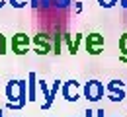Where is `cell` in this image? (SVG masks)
<instances>
[{
	"label": "cell",
	"mask_w": 127,
	"mask_h": 117,
	"mask_svg": "<svg viewBox=\"0 0 127 117\" xmlns=\"http://www.w3.org/2000/svg\"><path fill=\"white\" fill-rule=\"evenodd\" d=\"M98 117H104V111H102V109H100V111H98Z\"/></svg>",
	"instance_id": "9a60e30c"
},
{
	"label": "cell",
	"mask_w": 127,
	"mask_h": 117,
	"mask_svg": "<svg viewBox=\"0 0 127 117\" xmlns=\"http://www.w3.org/2000/svg\"><path fill=\"white\" fill-rule=\"evenodd\" d=\"M119 2H121V6H123V8H127V0H119Z\"/></svg>",
	"instance_id": "5bb4252c"
},
{
	"label": "cell",
	"mask_w": 127,
	"mask_h": 117,
	"mask_svg": "<svg viewBox=\"0 0 127 117\" xmlns=\"http://www.w3.org/2000/svg\"><path fill=\"white\" fill-rule=\"evenodd\" d=\"M86 117H92V111H86Z\"/></svg>",
	"instance_id": "2e32d148"
},
{
	"label": "cell",
	"mask_w": 127,
	"mask_h": 117,
	"mask_svg": "<svg viewBox=\"0 0 127 117\" xmlns=\"http://www.w3.org/2000/svg\"><path fill=\"white\" fill-rule=\"evenodd\" d=\"M61 37H63V33H55V39H53V53L55 55H61Z\"/></svg>",
	"instance_id": "9c48e42d"
},
{
	"label": "cell",
	"mask_w": 127,
	"mask_h": 117,
	"mask_svg": "<svg viewBox=\"0 0 127 117\" xmlns=\"http://www.w3.org/2000/svg\"><path fill=\"white\" fill-rule=\"evenodd\" d=\"M98 4H100V6H104V8H111V6H115V4H117V0H98Z\"/></svg>",
	"instance_id": "8fae6325"
},
{
	"label": "cell",
	"mask_w": 127,
	"mask_h": 117,
	"mask_svg": "<svg viewBox=\"0 0 127 117\" xmlns=\"http://www.w3.org/2000/svg\"><path fill=\"white\" fill-rule=\"evenodd\" d=\"M84 92H86V96H88L90 100H94V101H96V100H100V98H102V92H104V90H102V86L96 82V80H92V82L86 84Z\"/></svg>",
	"instance_id": "5b68a950"
},
{
	"label": "cell",
	"mask_w": 127,
	"mask_h": 117,
	"mask_svg": "<svg viewBox=\"0 0 127 117\" xmlns=\"http://www.w3.org/2000/svg\"><path fill=\"white\" fill-rule=\"evenodd\" d=\"M10 47L16 55H26L28 53V47H30V37L26 33H16L12 39H10Z\"/></svg>",
	"instance_id": "7a4b0ae2"
},
{
	"label": "cell",
	"mask_w": 127,
	"mask_h": 117,
	"mask_svg": "<svg viewBox=\"0 0 127 117\" xmlns=\"http://www.w3.org/2000/svg\"><path fill=\"white\" fill-rule=\"evenodd\" d=\"M6 96L10 100V107L20 109L26 103V82L24 80H12L6 86Z\"/></svg>",
	"instance_id": "6da1fadb"
},
{
	"label": "cell",
	"mask_w": 127,
	"mask_h": 117,
	"mask_svg": "<svg viewBox=\"0 0 127 117\" xmlns=\"http://www.w3.org/2000/svg\"><path fill=\"white\" fill-rule=\"evenodd\" d=\"M119 49H121V55H123L121 59H123V61H127V33L119 39Z\"/></svg>",
	"instance_id": "30bf717a"
},
{
	"label": "cell",
	"mask_w": 127,
	"mask_h": 117,
	"mask_svg": "<svg viewBox=\"0 0 127 117\" xmlns=\"http://www.w3.org/2000/svg\"><path fill=\"white\" fill-rule=\"evenodd\" d=\"M0 117H4V113H2V111H0Z\"/></svg>",
	"instance_id": "ac0fdd59"
},
{
	"label": "cell",
	"mask_w": 127,
	"mask_h": 117,
	"mask_svg": "<svg viewBox=\"0 0 127 117\" xmlns=\"http://www.w3.org/2000/svg\"><path fill=\"white\" fill-rule=\"evenodd\" d=\"M63 94L68 101H74L78 100V94H76V82L74 80H68V82L63 86Z\"/></svg>",
	"instance_id": "8992f818"
},
{
	"label": "cell",
	"mask_w": 127,
	"mask_h": 117,
	"mask_svg": "<svg viewBox=\"0 0 127 117\" xmlns=\"http://www.w3.org/2000/svg\"><path fill=\"white\" fill-rule=\"evenodd\" d=\"M35 82H37L35 80V74L30 72V84H28V90H30L28 92V100L30 101H35Z\"/></svg>",
	"instance_id": "ba28073f"
},
{
	"label": "cell",
	"mask_w": 127,
	"mask_h": 117,
	"mask_svg": "<svg viewBox=\"0 0 127 117\" xmlns=\"http://www.w3.org/2000/svg\"><path fill=\"white\" fill-rule=\"evenodd\" d=\"M0 55H6V37L0 35Z\"/></svg>",
	"instance_id": "7c38bea8"
},
{
	"label": "cell",
	"mask_w": 127,
	"mask_h": 117,
	"mask_svg": "<svg viewBox=\"0 0 127 117\" xmlns=\"http://www.w3.org/2000/svg\"><path fill=\"white\" fill-rule=\"evenodd\" d=\"M102 47H104V37L100 33H90L86 37V51L90 55H100Z\"/></svg>",
	"instance_id": "277c9868"
},
{
	"label": "cell",
	"mask_w": 127,
	"mask_h": 117,
	"mask_svg": "<svg viewBox=\"0 0 127 117\" xmlns=\"http://www.w3.org/2000/svg\"><path fill=\"white\" fill-rule=\"evenodd\" d=\"M32 41H33V47H35L37 55H47L49 51H51V39H49V35L37 33V35H33Z\"/></svg>",
	"instance_id": "3957f363"
},
{
	"label": "cell",
	"mask_w": 127,
	"mask_h": 117,
	"mask_svg": "<svg viewBox=\"0 0 127 117\" xmlns=\"http://www.w3.org/2000/svg\"><path fill=\"white\" fill-rule=\"evenodd\" d=\"M26 2H28V0H10V4H12L14 8H24Z\"/></svg>",
	"instance_id": "4fadbf2b"
},
{
	"label": "cell",
	"mask_w": 127,
	"mask_h": 117,
	"mask_svg": "<svg viewBox=\"0 0 127 117\" xmlns=\"http://www.w3.org/2000/svg\"><path fill=\"white\" fill-rule=\"evenodd\" d=\"M4 4H6V2H4V0H0V8H2V6H4Z\"/></svg>",
	"instance_id": "e0dca14e"
},
{
	"label": "cell",
	"mask_w": 127,
	"mask_h": 117,
	"mask_svg": "<svg viewBox=\"0 0 127 117\" xmlns=\"http://www.w3.org/2000/svg\"><path fill=\"white\" fill-rule=\"evenodd\" d=\"M39 88H41V92H43V96H45L43 109H49V107H51V103H53V96H51V92L47 90V84L43 82V80H39Z\"/></svg>",
	"instance_id": "52a82bcc"
}]
</instances>
